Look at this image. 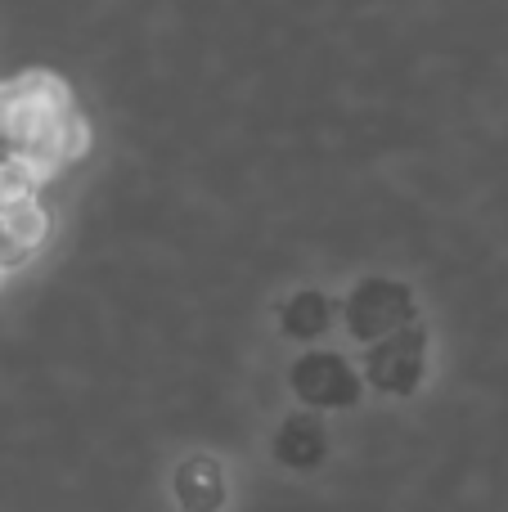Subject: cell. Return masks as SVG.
<instances>
[{"instance_id":"obj_10","label":"cell","mask_w":508,"mask_h":512,"mask_svg":"<svg viewBox=\"0 0 508 512\" xmlns=\"http://www.w3.org/2000/svg\"><path fill=\"white\" fill-rule=\"evenodd\" d=\"M90 144H95V131H90V122L77 113V108H72V113L63 117V126L54 131V140H50V149H45V153H50L63 171H68V167H77V162L90 158Z\"/></svg>"},{"instance_id":"obj_8","label":"cell","mask_w":508,"mask_h":512,"mask_svg":"<svg viewBox=\"0 0 508 512\" xmlns=\"http://www.w3.org/2000/svg\"><path fill=\"white\" fill-rule=\"evenodd\" d=\"M329 441H324V427L315 418H288L279 427V441H275V454L284 468H315L324 459Z\"/></svg>"},{"instance_id":"obj_6","label":"cell","mask_w":508,"mask_h":512,"mask_svg":"<svg viewBox=\"0 0 508 512\" xmlns=\"http://www.w3.org/2000/svg\"><path fill=\"white\" fill-rule=\"evenodd\" d=\"M59 162L50 153H0V207L41 198V189L59 176Z\"/></svg>"},{"instance_id":"obj_1","label":"cell","mask_w":508,"mask_h":512,"mask_svg":"<svg viewBox=\"0 0 508 512\" xmlns=\"http://www.w3.org/2000/svg\"><path fill=\"white\" fill-rule=\"evenodd\" d=\"M77 108L68 81L54 72H23L0 81V153H45L63 117Z\"/></svg>"},{"instance_id":"obj_2","label":"cell","mask_w":508,"mask_h":512,"mask_svg":"<svg viewBox=\"0 0 508 512\" xmlns=\"http://www.w3.org/2000/svg\"><path fill=\"white\" fill-rule=\"evenodd\" d=\"M423 373H428V328L414 319V324L369 342V360L360 378L383 396H410L423 382Z\"/></svg>"},{"instance_id":"obj_5","label":"cell","mask_w":508,"mask_h":512,"mask_svg":"<svg viewBox=\"0 0 508 512\" xmlns=\"http://www.w3.org/2000/svg\"><path fill=\"white\" fill-rule=\"evenodd\" d=\"M50 230H54V212L45 207V198L0 207V274L18 270L27 256L41 252Z\"/></svg>"},{"instance_id":"obj_9","label":"cell","mask_w":508,"mask_h":512,"mask_svg":"<svg viewBox=\"0 0 508 512\" xmlns=\"http://www.w3.org/2000/svg\"><path fill=\"white\" fill-rule=\"evenodd\" d=\"M333 319V301L324 297V292L306 288V292H293V301H284V315H279V324H284L288 337H297V342H311V337H320L324 328H329Z\"/></svg>"},{"instance_id":"obj_4","label":"cell","mask_w":508,"mask_h":512,"mask_svg":"<svg viewBox=\"0 0 508 512\" xmlns=\"http://www.w3.org/2000/svg\"><path fill=\"white\" fill-rule=\"evenodd\" d=\"M365 378L356 373V364L338 351H306L293 369V391L311 409H347L356 405Z\"/></svg>"},{"instance_id":"obj_11","label":"cell","mask_w":508,"mask_h":512,"mask_svg":"<svg viewBox=\"0 0 508 512\" xmlns=\"http://www.w3.org/2000/svg\"><path fill=\"white\" fill-rule=\"evenodd\" d=\"M0 279H5V274H0Z\"/></svg>"},{"instance_id":"obj_3","label":"cell","mask_w":508,"mask_h":512,"mask_svg":"<svg viewBox=\"0 0 508 512\" xmlns=\"http://www.w3.org/2000/svg\"><path fill=\"white\" fill-rule=\"evenodd\" d=\"M342 319L356 342H378V337L414 324V292L396 279H360L342 306Z\"/></svg>"},{"instance_id":"obj_7","label":"cell","mask_w":508,"mask_h":512,"mask_svg":"<svg viewBox=\"0 0 508 512\" xmlns=\"http://www.w3.org/2000/svg\"><path fill=\"white\" fill-rule=\"evenodd\" d=\"M176 499L189 512H216L225 504V472L207 459H189L176 468Z\"/></svg>"}]
</instances>
